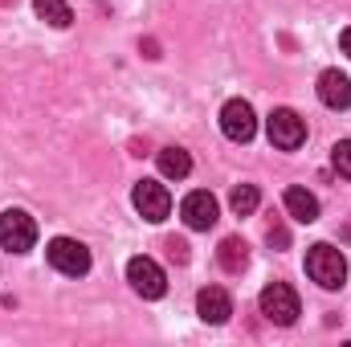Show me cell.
<instances>
[{
	"label": "cell",
	"instance_id": "cell-7",
	"mask_svg": "<svg viewBox=\"0 0 351 347\" xmlns=\"http://www.w3.org/2000/svg\"><path fill=\"white\" fill-rule=\"evenodd\" d=\"M131 200H135L139 217H143V221H152V225L168 221V213H172V196H168V188H164L160 180H139V184H135V192H131Z\"/></svg>",
	"mask_w": 351,
	"mask_h": 347
},
{
	"label": "cell",
	"instance_id": "cell-4",
	"mask_svg": "<svg viewBox=\"0 0 351 347\" xmlns=\"http://www.w3.org/2000/svg\"><path fill=\"white\" fill-rule=\"evenodd\" d=\"M258 307H262L265 319L278 323V327H290V323H298V315H302V302H298V294H294L286 282H269L262 290V298H258Z\"/></svg>",
	"mask_w": 351,
	"mask_h": 347
},
{
	"label": "cell",
	"instance_id": "cell-15",
	"mask_svg": "<svg viewBox=\"0 0 351 347\" xmlns=\"http://www.w3.org/2000/svg\"><path fill=\"white\" fill-rule=\"evenodd\" d=\"M33 8H37V16H41L45 25H53V29H70V21H74V12H70L66 0H33Z\"/></svg>",
	"mask_w": 351,
	"mask_h": 347
},
{
	"label": "cell",
	"instance_id": "cell-6",
	"mask_svg": "<svg viewBox=\"0 0 351 347\" xmlns=\"http://www.w3.org/2000/svg\"><path fill=\"white\" fill-rule=\"evenodd\" d=\"M221 131H225V139H233V143H250V139L258 135V115H254V106H250L245 98H229V102L221 106Z\"/></svg>",
	"mask_w": 351,
	"mask_h": 347
},
{
	"label": "cell",
	"instance_id": "cell-18",
	"mask_svg": "<svg viewBox=\"0 0 351 347\" xmlns=\"http://www.w3.org/2000/svg\"><path fill=\"white\" fill-rule=\"evenodd\" d=\"M168 250H172L176 261H188V246H184V241H176V237H172V241H168Z\"/></svg>",
	"mask_w": 351,
	"mask_h": 347
},
{
	"label": "cell",
	"instance_id": "cell-1",
	"mask_svg": "<svg viewBox=\"0 0 351 347\" xmlns=\"http://www.w3.org/2000/svg\"><path fill=\"white\" fill-rule=\"evenodd\" d=\"M306 274H311V282H319L323 290H339V286L348 282V261H343V254H339L335 246L319 241V246L306 250Z\"/></svg>",
	"mask_w": 351,
	"mask_h": 347
},
{
	"label": "cell",
	"instance_id": "cell-16",
	"mask_svg": "<svg viewBox=\"0 0 351 347\" xmlns=\"http://www.w3.org/2000/svg\"><path fill=\"white\" fill-rule=\"evenodd\" d=\"M258 200H262V192H258L254 184H237V188H233V196H229V204H233V213H237V217H250V213L258 208Z\"/></svg>",
	"mask_w": 351,
	"mask_h": 347
},
{
	"label": "cell",
	"instance_id": "cell-19",
	"mask_svg": "<svg viewBox=\"0 0 351 347\" xmlns=\"http://www.w3.org/2000/svg\"><path fill=\"white\" fill-rule=\"evenodd\" d=\"M290 237H286V229H269V246H286Z\"/></svg>",
	"mask_w": 351,
	"mask_h": 347
},
{
	"label": "cell",
	"instance_id": "cell-14",
	"mask_svg": "<svg viewBox=\"0 0 351 347\" xmlns=\"http://www.w3.org/2000/svg\"><path fill=\"white\" fill-rule=\"evenodd\" d=\"M156 160H160V172L168 176V180H184V176L192 172V156L184 147H164Z\"/></svg>",
	"mask_w": 351,
	"mask_h": 347
},
{
	"label": "cell",
	"instance_id": "cell-3",
	"mask_svg": "<svg viewBox=\"0 0 351 347\" xmlns=\"http://www.w3.org/2000/svg\"><path fill=\"white\" fill-rule=\"evenodd\" d=\"M0 246L8 254H29L37 246V221L25 208H4L0 213Z\"/></svg>",
	"mask_w": 351,
	"mask_h": 347
},
{
	"label": "cell",
	"instance_id": "cell-5",
	"mask_svg": "<svg viewBox=\"0 0 351 347\" xmlns=\"http://www.w3.org/2000/svg\"><path fill=\"white\" fill-rule=\"evenodd\" d=\"M45 258H49V265L58 274H70V278H82L90 270V250L82 241H74V237H53L45 246Z\"/></svg>",
	"mask_w": 351,
	"mask_h": 347
},
{
	"label": "cell",
	"instance_id": "cell-11",
	"mask_svg": "<svg viewBox=\"0 0 351 347\" xmlns=\"http://www.w3.org/2000/svg\"><path fill=\"white\" fill-rule=\"evenodd\" d=\"M315 90H319V102L331 106V110H348L351 106V82H348V74H339V70H323Z\"/></svg>",
	"mask_w": 351,
	"mask_h": 347
},
{
	"label": "cell",
	"instance_id": "cell-17",
	"mask_svg": "<svg viewBox=\"0 0 351 347\" xmlns=\"http://www.w3.org/2000/svg\"><path fill=\"white\" fill-rule=\"evenodd\" d=\"M331 164H335V172L348 176L351 180V139H339L335 147H331Z\"/></svg>",
	"mask_w": 351,
	"mask_h": 347
},
{
	"label": "cell",
	"instance_id": "cell-9",
	"mask_svg": "<svg viewBox=\"0 0 351 347\" xmlns=\"http://www.w3.org/2000/svg\"><path fill=\"white\" fill-rule=\"evenodd\" d=\"M180 217H184V225H188V229H213V225H217V217H221L217 196H213V192H188V196H184V204H180Z\"/></svg>",
	"mask_w": 351,
	"mask_h": 347
},
{
	"label": "cell",
	"instance_id": "cell-8",
	"mask_svg": "<svg viewBox=\"0 0 351 347\" xmlns=\"http://www.w3.org/2000/svg\"><path fill=\"white\" fill-rule=\"evenodd\" d=\"M127 282H131V290L143 294V298H164V290H168V278H164L160 261H152V258H131L127 261Z\"/></svg>",
	"mask_w": 351,
	"mask_h": 347
},
{
	"label": "cell",
	"instance_id": "cell-12",
	"mask_svg": "<svg viewBox=\"0 0 351 347\" xmlns=\"http://www.w3.org/2000/svg\"><path fill=\"white\" fill-rule=\"evenodd\" d=\"M282 204H286V213L298 221V225H311V221H319V200H315V192H306V188H286V196H282Z\"/></svg>",
	"mask_w": 351,
	"mask_h": 347
},
{
	"label": "cell",
	"instance_id": "cell-2",
	"mask_svg": "<svg viewBox=\"0 0 351 347\" xmlns=\"http://www.w3.org/2000/svg\"><path fill=\"white\" fill-rule=\"evenodd\" d=\"M265 135L278 152H298L306 143V119L290 106H278L269 119H265Z\"/></svg>",
	"mask_w": 351,
	"mask_h": 347
},
{
	"label": "cell",
	"instance_id": "cell-13",
	"mask_svg": "<svg viewBox=\"0 0 351 347\" xmlns=\"http://www.w3.org/2000/svg\"><path fill=\"white\" fill-rule=\"evenodd\" d=\"M217 261H221L225 274H241V270L250 265V246H245L241 237H225L221 250H217Z\"/></svg>",
	"mask_w": 351,
	"mask_h": 347
},
{
	"label": "cell",
	"instance_id": "cell-10",
	"mask_svg": "<svg viewBox=\"0 0 351 347\" xmlns=\"http://www.w3.org/2000/svg\"><path fill=\"white\" fill-rule=\"evenodd\" d=\"M196 315H200L204 323L221 327V323H229V315H233V298H229L221 286H204V290L196 294Z\"/></svg>",
	"mask_w": 351,
	"mask_h": 347
},
{
	"label": "cell",
	"instance_id": "cell-20",
	"mask_svg": "<svg viewBox=\"0 0 351 347\" xmlns=\"http://www.w3.org/2000/svg\"><path fill=\"white\" fill-rule=\"evenodd\" d=\"M339 49L351 58V29H343V33H339Z\"/></svg>",
	"mask_w": 351,
	"mask_h": 347
}]
</instances>
